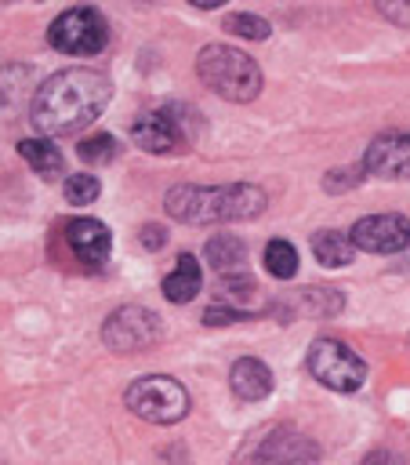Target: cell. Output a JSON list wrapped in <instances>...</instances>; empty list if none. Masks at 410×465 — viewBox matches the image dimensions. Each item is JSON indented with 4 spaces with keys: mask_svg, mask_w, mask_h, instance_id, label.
Returning <instances> with one entry per match:
<instances>
[{
    "mask_svg": "<svg viewBox=\"0 0 410 465\" xmlns=\"http://www.w3.org/2000/svg\"><path fill=\"white\" fill-rule=\"evenodd\" d=\"M142 243H145L149 251H160V247L167 243V232H163L160 225H145V229H142Z\"/></svg>",
    "mask_w": 410,
    "mask_h": 465,
    "instance_id": "cell-25",
    "label": "cell"
},
{
    "mask_svg": "<svg viewBox=\"0 0 410 465\" xmlns=\"http://www.w3.org/2000/svg\"><path fill=\"white\" fill-rule=\"evenodd\" d=\"M229 385H232V392H236L243 403H258V400H265V396L272 392V371H268L261 360L243 356V360L232 363Z\"/></svg>",
    "mask_w": 410,
    "mask_h": 465,
    "instance_id": "cell-12",
    "label": "cell"
},
{
    "mask_svg": "<svg viewBox=\"0 0 410 465\" xmlns=\"http://www.w3.org/2000/svg\"><path fill=\"white\" fill-rule=\"evenodd\" d=\"M225 29H229L232 36H243V40H265V36L272 33V25H268L265 18L247 15V11H232V15H225Z\"/></svg>",
    "mask_w": 410,
    "mask_h": 465,
    "instance_id": "cell-19",
    "label": "cell"
},
{
    "mask_svg": "<svg viewBox=\"0 0 410 465\" xmlns=\"http://www.w3.org/2000/svg\"><path fill=\"white\" fill-rule=\"evenodd\" d=\"M200 80L225 102H250L261 91V69L250 54L229 44H207L196 58Z\"/></svg>",
    "mask_w": 410,
    "mask_h": 465,
    "instance_id": "cell-3",
    "label": "cell"
},
{
    "mask_svg": "<svg viewBox=\"0 0 410 465\" xmlns=\"http://www.w3.org/2000/svg\"><path fill=\"white\" fill-rule=\"evenodd\" d=\"M109 98L112 84L98 69H62L36 84L29 120L40 134H76L105 113Z\"/></svg>",
    "mask_w": 410,
    "mask_h": 465,
    "instance_id": "cell-1",
    "label": "cell"
},
{
    "mask_svg": "<svg viewBox=\"0 0 410 465\" xmlns=\"http://www.w3.org/2000/svg\"><path fill=\"white\" fill-rule=\"evenodd\" d=\"M312 254H316V262H319V265L341 269V265H348V262H352V254H356V243H352L345 232H334V229H319V232L312 236Z\"/></svg>",
    "mask_w": 410,
    "mask_h": 465,
    "instance_id": "cell-17",
    "label": "cell"
},
{
    "mask_svg": "<svg viewBox=\"0 0 410 465\" xmlns=\"http://www.w3.org/2000/svg\"><path fill=\"white\" fill-rule=\"evenodd\" d=\"M236 320H247V312L236 309V305H210L203 312V323L207 327H225V323H236Z\"/></svg>",
    "mask_w": 410,
    "mask_h": 465,
    "instance_id": "cell-22",
    "label": "cell"
},
{
    "mask_svg": "<svg viewBox=\"0 0 410 465\" xmlns=\"http://www.w3.org/2000/svg\"><path fill=\"white\" fill-rule=\"evenodd\" d=\"M76 153H80V160H87V163H109V160H116L120 145H116L112 134H91V138L80 142Z\"/></svg>",
    "mask_w": 410,
    "mask_h": 465,
    "instance_id": "cell-20",
    "label": "cell"
},
{
    "mask_svg": "<svg viewBox=\"0 0 410 465\" xmlns=\"http://www.w3.org/2000/svg\"><path fill=\"white\" fill-rule=\"evenodd\" d=\"M131 138H134V145H138V149L156 153V156H163V153H178V149L189 142V134H185L181 120H178L171 109L142 113V116L131 124Z\"/></svg>",
    "mask_w": 410,
    "mask_h": 465,
    "instance_id": "cell-9",
    "label": "cell"
},
{
    "mask_svg": "<svg viewBox=\"0 0 410 465\" xmlns=\"http://www.w3.org/2000/svg\"><path fill=\"white\" fill-rule=\"evenodd\" d=\"M200 283H203V272H200V262L192 254H178L174 269L163 276V298L174 302V305H185L200 294Z\"/></svg>",
    "mask_w": 410,
    "mask_h": 465,
    "instance_id": "cell-14",
    "label": "cell"
},
{
    "mask_svg": "<svg viewBox=\"0 0 410 465\" xmlns=\"http://www.w3.org/2000/svg\"><path fill=\"white\" fill-rule=\"evenodd\" d=\"M377 11L388 18V22H395V25H403V29H410V0H392V4H377Z\"/></svg>",
    "mask_w": 410,
    "mask_h": 465,
    "instance_id": "cell-23",
    "label": "cell"
},
{
    "mask_svg": "<svg viewBox=\"0 0 410 465\" xmlns=\"http://www.w3.org/2000/svg\"><path fill=\"white\" fill-rule=\"evenodd\" d=\"M98 193H102L98 174H69V178H65V200H69V203H76V207L94 203V200H98Z\"/></svg>",
    "mask_w": 410,
    "mask_h": 465,
    "instance_id": "cell-21",
    "label": "cell"
},
{
    "mask_svg": "<svg viewBox=\"0 0 410 465\" xmlns=\"http://www.w3.org/2000/svg\"><path fill=\"white\" fill-rule=\"evenodd\" d=\"M18 153H22V160H25L40 178H54V174H62V167H65L58 145H51L47 138H22V142H18Z\"/></svg>",
    "mask_w": 410,
    "mask_h": 465,
    "instance_id": "cell-16",
    "label": "cell"
},
{
    "mask_svg": "<svg viewBox=\"0 0 410 465\" xmlns=\"http://www.w3.org/2000/svg\"><path fill=\"white\" fill-rule=\"evenodd\" d=\"M363 465H399V458L392 450H374V454H366Z\"/></svg>",
    "mask_w": 410,
    "mask_h": 465,
    "instance_id": "cell-26",
    "label": "cell"
},
{
    "mask_svg": "<svg viewBox=\"0 0 410 465\" xmlns=\"http://www.w3.org/2000/svg\"><path fill=\"white\" fill-rule=\"evenodd\" d=\"M123 403L131 407V414L152 421V425H174L189 414V392L181 381L167 378V374H149L127 385Z\"/></svg>",
    "mask_w": 410,
    "mask_h": 465,
    "instance_id": "cell-4",
    "label": "cell"
},
{
    "mask_svg": "<svg viewBox=\"0 0 410 465\" xmlns=\"http://www.w3.org/2000/svg\"><path fill=\"white\" fill-rule=\"evenodd\" d=\"M265 269L276 276V280H290L298 272V251L287 243V240H272L265 247Z\"/></svg>",
    "mask_w": 410,
    "mask_h": 465,
    "instance_id": "cell-18",
    "label": "cell"
},
{
    "mask_svg": "<svg viewBox=\"0 0 410 465\" xmlns=\"http://www.w3.org/2000/svg\"><path fill=\"white\" fill-rule=\"evenodd\" d=\"M265 193L250 182L232 185H174L163 196V207L174 222L214 225V222H250L265 211Z\"/></svg>",
    "mask_w": 410,
    "mask_h": 465,
    "instance_id": "cell-2",
    "label": "cell"
},
{
    "mask_svg": "<svg viewBox=\"0 0 410 465\" xmlns=\"http://www.w3.org/2000/svg\"><path fill=\"white\" fill-rule=\"evenodd\" d=\"M316 454H319V450H316L305 436L287 432V429L265 436V443H261V450H258V458H261V461H272V465H301V461H312Z\"/></svg>",
    "mask_w": 410,
    "mask_h": 465,
    "instance_id": "cell-13",
    "label": "cell"
},
{
    "mask_svg": "<svg viewBox=\"0 0 410 465\" xmlns=\"http://www.w3.org/2000/svg\"><path fill=\"white\" fill-rule=\"evenodd\" d=\"M359 178H363L359 171H330V174L323 178V189H330V193H337V189H352Z\"/></svg>",
    "mask_w": 410,
    "mask_h": 465,
    "instance_id": "cell-24",
    "label": "cell"
},
{
    "mask_svg": "<svg viewBox=\"0 0 410 465\" xmlns=\"http://www.w3.org/2000/svg\"><path fill=\"white\" fill-rule=\"evenodd\" d=\"M65 236H69L73 254H76L83 265L102 269V265L109 262V251H112V232H109V229H105L98 218H73V222H69V229H65Z\"/></svg>",
    "mask_w": 410,
    "mask_h": 465,
    "instance_id": "cell-11",
    "label": "cell"
},
{
    "mask_svg": "<svg viewBox=\"0 0 410 465\" xmlns=\"http://www.w3.org/2000/svg\"><path fill=\"white\" fill-rule=\"evenodd\" d=\"M47 44L62 54H98L109 44V25L98 7H69L51 22Z\"/></svg>",
    "mask_w": 410,
    "mask_h": 465,
    "instance_id": "cell-5",
    "label": "cell"
},
{
    "mask_svg": "<svg viewBox=\"0 0 410 465\" xmlns=\"http://www.w3.org/2000/svg\"><path fill=\"white\" fill-rule=\"evenodd\" d=\"M160 334H163L160 316L152 309H142V305H120L102 323V341L112 352H142V349L156 345Z\"/></svg>",
    "mask_w": 410,
    "mask_h": 465,
    "instance_id": "cell-7",
    "label": "cell"
},
{
    "mask_svg": "<svg viewBox=\"0 0 410 465\" xmlns=\"http://www.w3.org/2000/svg\"><path fill=\"white\" fill-rule=\"evenodd\" d=\"M363 171L377 178H410V134L406 131H385L377 134L363 153Z\"/></svg>",
    "mask_w": 410,
    "mask_h": 465,
    "instance_id": "cell-10",
    "label": "cell"
},
{
    "mask_svg": "<svg viewBox=\"0 0 410 465\" xmlns=\"http://www.w3.org/2000/svg\"><path fill=\"white\" fill-rule=\"evenodd\" d=\"M308 371L334 392H356L366 381V363L337 338H316L308 349Z\"/></svg>",
    "mask_w": 410,
    "mask_h": 465,
    "instance_id": "cell-6",
    "label": "cell"
},
{
    "mask_svg": "<svg viewBox=\"0 0 410 465\" xmlns=\"http://www.w3.org/2000/svg\"><path fill=\"white\" fill-rule=\"evenodd\" d=\"M348 240L370 254H399L410 247V222L403 214H366L352 225Z\"/></svg>",
    "mask_w": 410,
    "mask_h": 465,
    "instance_id": "cell-8",
    "label": "cell"
},
{
    "mask_svg": "<svg viewBox=\"0 0 410 465\" xmlns=\"http://www.w3.org/2000/svg\"><path fill=\"white\" fill-rule=\"evenodd\" d=\"M203 254H207V262H210V269L218 276H239L243 262H247V243L239 236H232V232H218V236L207 240Z\"/></svg>",
    "mask_w": 410,
    "mask_h": 465,
    "instance_id": "cell-15",
    "label": "cell"
}]
</instances>
